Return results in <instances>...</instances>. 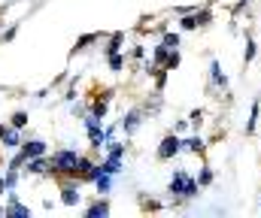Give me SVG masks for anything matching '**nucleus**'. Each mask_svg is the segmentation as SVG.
<instances>
[{
    "mask_svg": "<svg viewBox=\"0 0 261 218\" xmlns=\"http://www.w3.org/2000/svg\"><path fill=\"white\" fill-rule=\"evenodd\" d=\"M43 151H46L43 143H24L21 145V158H37V154H43Z\"/></svg>",
    "mask_w": 261,
    "mask_h": 218,
    "instance_id": "3",
    "label": "nucleus"
},
{
    "mask_svg": "<svg viewBox=\"0 0 261 218\" xmlns=\"http://www.w3.org/2000/svg\"><path fill=\"white\" fill-rule=\"evenodd\" d=\"M76 200H79V194L73 188H64V203H76Z\"/></svg>",
    "mask_w": 261,
    "mask_h": 218,
    "instance_id": "6",
    "label": "nucleus"
},
{
    "mask_svg": "<svg viewBox=\"0 0 261 218\" xmlns=\"http://www.w3.org/2000/svg\"><path fill=\"white\" fill-rule=\"evenodd\" d=\"M170 191H173V194H176V191H182V194L189 197V194H195V182H192V179H189L186 173H179V176H176V179L170 182Z\"/></svg>",
    "mask_w": 261,
    "mask_h": 218,
    "instance_id": "1",
    "label": "nucleus"
},
{
    "mask_svg": "<svg viewBox=\"0 0 261 218\" xmlns=\"http://www.w3.org/2000/svg\"><path fill=\"white\" fill-rule=\"evenodd\" d=\"M0 164H3V154H0Z\"/></svg>",
    "mask_w": 261,
    "mask_h": 218,
    "instance_id": "9",
    "label": "nucleus"
},
{
    "mask_svg": "<svg viewBox=\"0 0 261 218\" xmlns=\"http://www.w3.org/2000/svg\"><path fill=\"white\" fill-rule=\"evenodd\" d=\"M24 124H28V115L24 112H15L12 115V128H24Z\"/></svg>",
    "mask_w": 261,
    "mask_h": 218,
    "instance_id": "4",
    "label": "nucleus"
},
{
    "mask_svg": "<svg viewBox=\"0 0 261 218\" xmlns=\"http://www.w3.org/2000/svg\"><path fill=\"white\" fill-rule=\"evenodd\" d=\"M0 191H3V179H0Z\"/></svg>",
    "mask_w": 261,
    "mask_h": 218,
    "instance_id": "8",
    "label": "nucleus"
},
{
    "mask_svg": "<svg viewBox=\"0 0 261 218\" xmlns=\"http://www.w3.org/2000/svg\"><path fill=\"white\" fill-rule=\"evenodd\" d=\"M176 151H179V140H176V137H164V143L158 148V158L164 161V158H170V154H176Z\"/></svg>",
    "mask_w": 261,
    "mask_h": 218,
    "instance_id": "2",
    "label": "nucleus"
},
{
    "mask_svg": "<svg viewBox=\"0 0 261 218\" xmlns=\"http://www.w3.org/2000/svg\"><path fill=\"white\" fill-rule=\"evenodd\" d=\"M88 215L94 218V215H107V203H97V206H91L88 209Z\"/></svg>",
    "mask_w": 261,
    "mask_h": 218,
    "instance_id": "5",
    "label": "nucleus"
},
{
    "mask_svg": "<svg viewBox=\"0 0 261 218\" xmlns=\"http://www.w3.org/2000/svg\"><path fill=\"white\" fill-rule=\"evenodd\" d=\"M43 167H46L43 161H34V164H31V173H43Z\"/></svg>",
    "mask_w": 261,
    "mask_h": 218,
    "instance_id": "7",
    "label": "nucleus"
}]
</instances>
